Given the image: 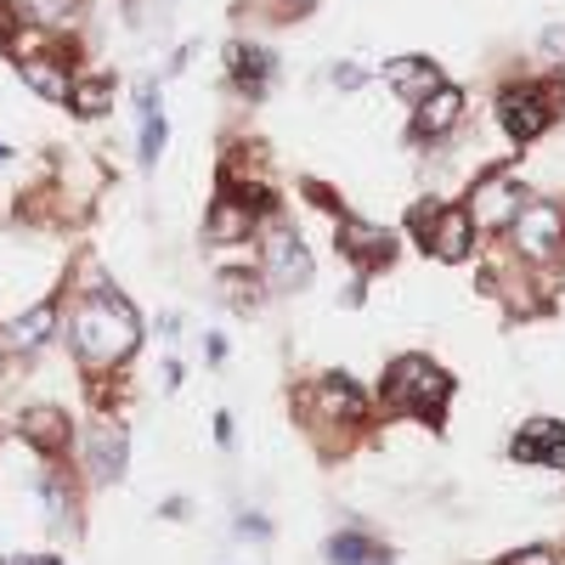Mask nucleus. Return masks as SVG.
Listing matches in <instances>:
<instances>
[{
	"mask_svg": "<svg viewBox=\"0 0 565 565\" xmlns=\"http://www.w3.org/2000/svg\"><path fill=\"white\" fill-rule=\"evenodd\" d=\"M142 340V322L119 294H91V301L74 311V345L85 362H125Z\"/></svg>",
	"mask_w": 565,
	"mask_h": 565,
	"instance_id": "f257e3e1",
	"label": "nucleus"
},
{
	"mask_svg": "<svg viewBox=\"0 0 565 565\" xmlns=\"http://www.w3.org/2000/svg\"><path fill=\"white\" fill-rule=\"evenodd\" d=\"M447 374L442 368H429L424 356H402L390 368V402L396 408H413V413H424V419H442V408H447Z\"/></svg>",
	"mask_w": 565,
	"mask_h": 565,
	"instance_id": "f03ea898",
	"label": "nucleus"
},
{
	"mask_svg": "<svg viewBox=\"0 0 565 565\" xmlns=\"http://www.w3.org/2000/svg\"><path fill=\"white\" fill-rule=\"evenodd\" d=\"M509 226H515V244H520L526 260H554L560 244H565V215L554 204H526Z\"/></svg>",
	"mask_w": 565,
	"mask_h": 565,
	"instance_id": "7ed1b4c3",
	"label": "nucleus"
},
{
	"mask_svg": "<svg viewBox=\"0 0 565 565\" xmlns=\"http://www.w3.org/2000/svg\"><path fill=\"white\" fill-rule=\"evenodd\" d=\"M497 114H504V130H509V137H520V142L543 137V130H549V119H554L543 91H509L504 103H497Z\"/></svg>",
	"mask_w": 565,
	"mask_h": 565,
	"instance_id": "20e7f679",
	"label": "nucleus"
},
{
	"mask_svg": "<svg viewBox=\"0 0 565 565\" xmlns=\"http://www.w3.org/2000/svg\"><path fill=\"white\" fill-rule=\"evenodd\" d=\"M266 272L278 289H306L311 283V255L301 249L294 232H272V249H266Z\"/></svg>",
	"mask_w": 565,
	"mask_h": 565,
	"instance_id": "39448f33",
	"label": "nucleus"
},
{
	"mask_svg": "<svg viewBox=\"0 0 565 565\" xmlns=\"http://www.w3.org/2000/svg\"><path fill=\"white\" fill-rule=\"evenodd\" d=\"M340 249H345V255H356L362 266H385V260L396 255V238H390L385 226H374V221L345 215V221H340Z\"/></svg>",
	"mask_w": 565,
	"mask_h": 565,
	"instance_id": "423d86ee",
	"label": "nucleus"
},
{
	"mask_svg": "<svg viewBox=\"0 0 565 565\" xmlns=\"http://www.w3.org/2000/svg\"><path fill=\"white\" fill-rule=\"evenodd\" d=\"M515 215H520V187H515L509 176H492V181L475 187V210H470V221H481V226H509Z\"/></svg>",
	"mask_w": 565,
	"mask_h": 565,
	"instance_id": "0eeeda50",
	"label": "nucleus"
},
{
	"mask_svg": "<svg viewBox=\"0 0 565 565\" xmlns=\"http://www.w3.org/2000/svg\"><path fill=\"white\" fill-rule=\"evenodd\" d=\"M470 210H436V221H429V232H424V238H429V249H436L442 260H463V255H470Z\"/></svg>",
	"mask_w": 565,
	"mask_h": 565,
	"instance_id": "6e6552de",
	"label": "nucleus"
},
{
	"mask_svg": "<svg viewBox=\"0 0 565 565\" xmlns=\"http://www.w3.org/2000/svg\"><path fill=\"white\" fill-rule=\"evenodd\" d=\"M125 452H130V436H125L119 424L91 429V475L96 481H119L125 475Z\"/></svg>",
	"mask_w": 565,
	"mask_h": 565,
	"instance_id": "1a4fd4ad",
	"label": "nucleus"
},
{
	"mask_svg": "<svg viewBox=\"0 0 565 565\" xmlns=\"http://www.w3.org/2000/svg\"><path fill=\"white\" fill-rule=\"evenodd\" d=\"M458 114H463V91H452V85H436L419 103V137H442V130H452L458 125Z\"/></svg>",
	"mask_w": 565,
	"mask_h": 565,
	"instance_id": "9d476101",
	"label": "nucleus"
},
{
	"mask_svg": "<svg viewBox=\"0 0 565 565\" xmlns=\"http://www.w3.org/2000/svg\"><path fill=\"white\" fill-rule=\"evenodd\" d=\"M385 80H390V91L413 96V103H424V96L442 85L436 62H424V57H402V62H390V69H385Z\"/></svg>",
	"mask_w": 565,
	"mask_h": 565,
	"instance_id": "9b49d317",
	"label": "nucleus"
},
{
	"mask_svg": "<svg viewBox=\"0 0 565 565\" xmlns=\"http://www.w3.org/2000/svg\"><path fill=\"white\" fill-rule=\"evenodd\" d=\"M17 429H23V436L35 442L40 452H57L62 442H69V413H62V408H28Z\"/></svg>",
	"mask_w": 565,
	"mask_h": 565,
	"instance_id": "f8f14e48",
	"label": "nucleus"
},
{
	"mask_svg": "<svg viewBox=\"0 0 565 565\" xmlns=\"http://www.w3.org/2000/svg\"><path fill=\"white\" fill-rule=\"evenodd\" d=\"M210 238H215V244H238V238H249V210L232 204V198H221L215 215H210Z\"/></svg>",
	"mask_w": 565,
	"mask_h": 565,
	"instance_id": "ddd939ff",
	"label": "nucleus"
},
{
	"mask_svg": "<svg viewBox=\"0 0 565 565\" xmlns=\"http://www.w3.org/2000/svg\"><path fill=\"white\" fill-rule=\"evenodd\" d=\"M69 103L85 114V119H96L108 103H114V80L108 74H96V80H80V85H69Z\"/></svg>",
	"mask_w": 565,
	"mask_h": 565,
	"instance_id": "4468645a",
	"label": "nucleus"
},
{
	"mask_svg": "<svg viewBox=\"0 0 565 565\" xmlns=\"http://www.w3.org/2000/svg\"><path fill=\"white\" fill-rule=\"evenodd\" d=\"M328 560H334V565H374L379 543L374 538H356V531H340V538L328 543Z\"/></svg>",
	"mask_w": 565,
	"mask_h": 565,
	"instance_id": "2eb2a0df",
	"label": "nucleus"
},
{
	"mask_svg": "<svg viewBox=\"0 0 565 565\" xmlns=\"http://www.w3.org/2000/svg\"><path fill=\"white\" fill-rule=\"evenodd\" d=\"M23 80L35 85L40 96H51V103H69V85H74L69 74L57 69V62H28V69H23Z\"/></svg>",
	"mask_w": 565,
	"mask_h": 565,
	"instance_id": "dca6fc26",
	"label": "nucleus"
},
{
	"mask_svg": "<svg viewBox=\"0 0 565 565\" xmlns=\"http://www.w3.org/2000/svg\"><path fill=\"white\" fill-rule=\"evenodd\" d=\"M51 322H57V306L46 301V306H35L28 317H17V322H12V340H17V345H40V340L51 334Z\"/></svg>",
	"mask_w": 565,
	"mask_h": 565,
	"instance_id": "f3484780",
	"label": "nucleus"
},
{
	"mask_svg": "<svg viewBox=\"0 0 565 565\" xmlns=\"http://www.w3.org/2000/svg\"><path fill=\"white\" fill-rule=\"evenodd\" d=\"M322 408L340 413V419H362V396H356L351 379H328V385H322Z\"/></svg>",
	"mask_w": 565,
	"mask_h": 565,
	"instance_id": "a211bd4d",
	"label": "nucleus"
},
{
	"mask_svg": "<svg viewBox=\"0 0 565 565\" xmlns=\"http://www.w3.org/2000/svg\"><path fill=\"white\" fill-rule=\"evenodd\" d=\"M142 114H148V119H142V158L153 164L158 148H164V119H158V108H153V85L142 91Z\"/></svg>",
	"mask_w": 565,
	"mask_h": 565,
	"instance_id": "6ab92c4d",
	"label": "nucleus"
},
{
	"mask_svg": "<svg viewBox=\"0 0 565 565\" xmlns=\"http://www.w3.org/2000/svg\"><path fill=\"white\" fill-rule=\"evenodd\" d=\"M23 12L35 17V23H46V28H62V23H69V12H74V0H23Z\"/></svg>",
	"mask_w": 565,
	"mask_h": 565,
	"instance_id": "aec40b11",
	"label": "nucleus"
},
{
	"mask_svg": "<svg viewBox=\"0 0 565 565\" xmlns=\"http://www.w3.org/2000/svg\"><path fill=\"white\" fill-rule=\"evenodd\" d=\"M221 289H226V301H232V306H255V278L226 272V278H221Z\"/></svg>",
	"mask_w": 565,
	"mask_h": 565,
	"instance_id": "412c9836",
	"label": "nucleus"
},
{
	"mask_svg": "<svg viewBox=\"0 0 565 565\" xmlns=\"http://www.w3.org/2000/svg\"><path fill=\"white\" fill-rule=\"evenodd\" d=\"M543 463H554V470H565V429H560V436H549V442H543Z\"/></svg>",
	"mask_w": 565,
	"mask_h": 565,
	"instance_id": "4be33fe9",
	"label": "nucleus"
},
{
	"mask_svg": "<svg viewBox=\"0 0 565 565\" xmlns=\"http://www.w3.org/2000/svg\"><path fill=\"white\" fill-rule=\"evenodd\" d=\"M509 565H554V554H549V549H526V554H515Z\"/></svg>",
	"mask_w": 565,
	"mask_h": 565,
	"instance_id": "5701e85b",
	"label": "nucleus"
},
{
	"mask_svg": "<svg viewBox=\"0 0 565 565\" xmlns=\"http://www.w3.org/2000/svg\"><path fill=\"white\" fill-rule=\"evenodd\" d=\"M543 51H549V57H565V28H549V35H543Z\"/></svg>",
	"mask_w": 565,
	"mask_h": 565,
	"instance_id": "b1692460",
	"label": "nucleus"
},
{
	"mask_svg": "<svg viewBox=\"0 0 565 565\" xmlns=\"http://www.w3.org/2000/svg\"><path fill=\"white\" fill-rule=\"evenodd\" d=\"M0 565H57L51 554H28V560H0Z\"/></svg>",
	"mask_w": 565,
	"mask_h": 565,
	"instance_id": "393cba45",
	"label": "nucleus"
},
{
	"mask_svg": "<svg viewBox=\"0 0 565 565\" xmlns=\"http://www.w3.org/2000/svg\"><path fill=\"white\" fill-rule=\"evenodd\" d=\"M294 7H306V0H294Z\"/></svg>",
	"mask_w": 565,
	"mask_h": 565,
	"instance_id": "a878e982",
	"label": "nucleus"
},
{
	"mask_svg": "<svg viewBox=\"0 0 565 565\" xmlns=\"http://www.w3.org/2000/svg\"><path fill=\"white\" fill-rule=\"evenodd\" d=\"M0 158H7V148H0Z\"/></svg>",
	"mask_w": 565,
	"mask_h": 565,
	"instance_id": "bb28decb",
	"label": "nucleus"
}]
</instances>
